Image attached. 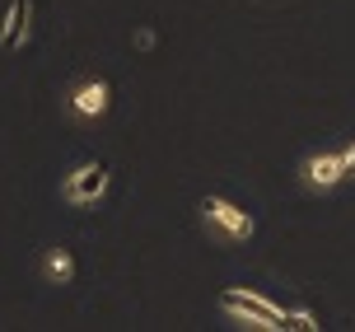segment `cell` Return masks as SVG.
Returning a JSON list of instances; mask_svg holds the SVG:
<instances>
[{"label": "cell", "instance_id": "ba28073f", "mask_svg": "<svg viewBox=\"0 0 355 332\" xmlns=\"http://www.w3.org/2000/svg\"><path fill=\"white\" fill-rule=\"evenodd\" d=\"M341 159H346V174L355 178V140H346V145H341Z\"/></svg>", "mask_w": 355, "mask_h": 332}, {"label": "cell", "instance_id": "6da1fadb", "mask_svg": "<svg viewBox=\"0 0 355 332\" xmlns=\"http://www.w3.org/2000/svg\"><path fill=\"white\" fill-rule=\"evenodd\" d=\"M201 220L211 229H220L225 239H234V244H243V239L257 234V220H252L243 206H234L230 197H206V201H201Z\"/></svg>", "mask_w": 355, "mask_h": 332}, {"label": "cell", "instance_id": "277c9868", "mask_svg": "<svg viewBox=\"0 0 355 332\" xmlns=\"http://www.w3.org/2000/svg\"><path fill=\"white\" fill-rule=\"evenodd\" d=\"M304 183L313 188V192H332V188H341L346 183V159H341V150H318V155H309L304 159Z\"/></svg>", "mask_w": 355, "mask_h": 332}, {"label": "cell", "instance_id": "8992f818", "mask_svg": "<svg viewBox=\"0 0 355 332\" xmlns=\"http://www.w3.org/2000/svg\"><path fill=\"white\" fill-rule=\"evenodd\" d=\"M28 19H33V0H15L5 10V19H0V47L5 52H15V47L28 42Z\"/></svg>", "mask_w": 355, "mask_h": 332}, {"label": "cell", "instance_id": "52a82bcc", "mask_svg": "<svg viewBox=\"0 0 355 332\" xmlns=\"http://www.w3.org/2000/svg\"><path fill=\"white\" fill-rule=\"evenodd\" d=\"M42 272H47V281H52V285H71V281H75V258H71V248H47Z\"/></svg>", "mask_w": 355, "mask_h": 332}, {"label": "cell", "instance_id": "7a4b0ae2", "mask_svg": "<svg viewBox=\"0 0 355 332\" xmlns=\"http://www.w3.org/2000/svg\"><path fill=\"white\" fill-rule=\"evenodd\" d=\"M61 192H66L71 206H94V201L107 192V164H98V159L75 164L71 174H66V183H61Z\"/></svg>", "mask_w": 355, "mask_h": 332}, {"label": "cell", "instance_id": "3957f363", "mask_svg": "<svg viewBox=\"0 0 355 332\" xmlns=\"http://www.w3.org/2000/svg\"><path fill=\"white\" fill-rule=\"evenodd\" d=\"M66 108H71V117H80V122H98V117H107V108H112V85L107 80H80V85H71V94H66Z\"/></svg>", "mask_w": 355, "mask_h": 332}, {"label": "cell", "instance_id": "5b68a950", "mask_svg": "<svg viewBox=\"0 0 355 332\" xmlns=\"http://www.w3.org/2000/svg\"><path fill=\"white\" fill-rule=\"evenodd\" d=\"M220 309H225L230 318H239L243 328H252V332H281V328H285V323H281L276 314H266V309L248 304V299H243V295H234V290H225V295H220Z\"/></svg>", "mask_w": 355, "mask_h": 332}]
</instances>
